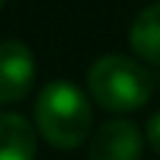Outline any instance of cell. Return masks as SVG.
I'll return each mask as SVG.
<instances>
[{
  "instance_id": "obj_2",
  "label": "cell",
  "mask_w": 160,
  "mask_h": 160,
  "mask_svg": "<svg viewBox=\"0 0 160 160\" xmlns=\"http://www.w3.org/2000/svg\"><path fill=\"white\" fill-rule=\"evenodd\" d=\"M155 87V73L141 59L124 53H107L87 70V96L107 112L141 110L152 98Z\"/></svg>"
},
{
  "instance_id": "obj_4",
  "label": "cell",
  "mask_w": 160,
  "mask_h": 160,
  "mask_svg": "<svg viewBox=\"0 0 160 160\" xmlns=\"http://www.w3.org/2000/svg\"><path fill=\"white\" fill-rule=\"evenodd\" d=\"M143 135L138 124L127 118H112L90 135L87 160H141Z\"/></svg>"
},
{
  "instance_id": "obj_8",
  "label": "cell",
  "mask_w": 160,
  "mask_h": 160,
  "mask_svg": "<svg viewBox=\"0 0 160 160\" xmlns=\"http://www.w3.org/2000/svg\"><path fill=\"white\" fill-rule=\"evenodd\" d=\"M3 3H6V0H0V8H3Z\"/></svg>"
},
{
  "instance_id": "obj_5",
  "label": "cell",
  "mask_w": 160,
  "mask_h": 160,
  "mask_svg": "<svg viewBox=\"0 0 160 160\" xmlns=\"http://www.w3.org/2000/svg\"><path fill=\"white\" fill-rule=\"evenodd\" d=\"M37 129L17 112H0V160H34Z\"/></svg>"
},
{
  "instance_id": "obj_6",
  "label": "cell",
  "mask_w": 160,
  "mask_h": 160,
  "mask_svg": "<svg viewBox=\"0 0 160 160\" xmlns=\"http://www.w3.org/2000/svg\"><path fill=\"white\" fill-rule=\"evenodd\" d=\"M129 48L141 62L160 68V0L149 3L146 8H141L138 17L132 20V25H129Z\"/></svg>"
},
{
  "instance_id": "obj_3",
  "label": "cell",
  "mask_w": 160,
  "mask_h": 160,
  "mask_svg": "<svg viewBox=\"0 0 160 160\" xmlns=\"http://www.w3.org/2000/svg\"><path fill=\"white\" fill-rule=\"evenodd\" d=\"M37 79V62L25 42L3 39L0 42V104L22 101Z\"/></svg>"
},
{
  "instance_id": "obj_9",
  "label": "cell",
  "mask_w": 160,
  "mask_h": 160,
  "mask_svg": "<svg viewBox=\"0 0 160 160\" xmlns=\"http://www.w3.org/2000/svg\"><path fill=\"white\" fill-rule=\"evenodd\" d=\"M158 90H160V84H158Z\"/></svg>"
},
{
  "instance_id": "obj_7",
  "label": "cell",
  "mask_w": 160,
  "mask_h": 160,
  "mask_svg": "<svg viewBox=\"0 0 160 160\" xmlns=\"http://www.w3.org/2000/svg\"><path fill=\"white\" fill-rule=\"evenodd\" d=\"M143 135H146L149 146L160 155V112H155V115L146 121V132H143Z\"/></svg>"
},
{
  "instance_id": "obj_1",
  "label": "cell",
  "mask_w": 160,
  "mask_h": 160,
  "mask_svg": "<svg viewBox=\"0 0 160 160\" xmlns=\"http://www.w3.org/2000/svg\"><path fill=\"white\" fill-rule=\"evenodd\" d=\"M34 127L53 149H76L93 135L90 96L65 79L48 82L34 101Z\"/></svg>"
}]
</instances>
